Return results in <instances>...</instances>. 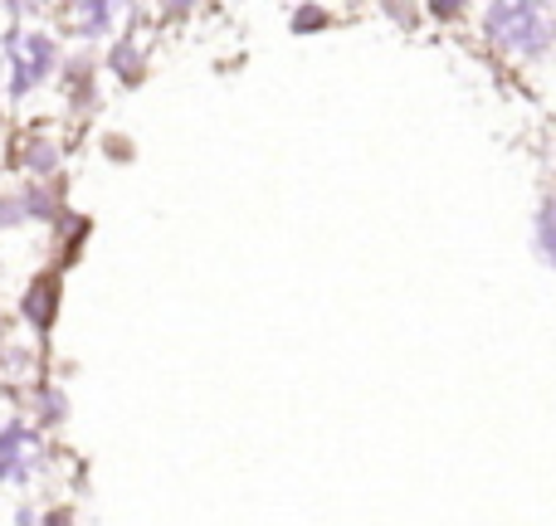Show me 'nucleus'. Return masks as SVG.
<instances>
[{"instance_id":"1","label":"nucleus","mask_w":556,"mask_h":526,"mask_svg":"<svg viewBox=\"0 0 556 526\" xmlns=\"http://www.w3.org/2000/svg\"><path fill=\"white\" fill-rule=\"evenodd\" d=\"M483 29L508 54H542L556 39V20L542 5H528V0H498V5H489L483 10Z\"/></svg>"},{"instance_id":"2","label":"nucleus","mask_w":556,"mask_h":526,"mask_svg":"<svg viewBox=\"0 0 556 526\" xmlns=\"http://www.w3.org/2000/svg\"><path fill=\"white\" fill-rule=\"evenodd\" d=\"M35 463H39V439L25 424H5V429H0V483L29 478Z\"/></svg>"},{"instance_id":"3","label":"nucleus","mask_w":556,"mask_h":526,"mask_svg":"<svg viewBox=\"0 0 556 526\" xmlns=\"http://www.w3.org/2000/svg\"><path fill=\"white\" fill-rule=\"evenodd\" d=\"M10 54H15V78H10V88H15V93H29V88L49 74V64H54V44H49L45 35L10 39Z\"/></svg>"},{"instance_id":"4","label":"nucleus","mask_w":556,"mask_h":526,"mask_svg":"<svg viewBox=\"0 0 556 526\" xmlns=\"http://www.w3.org/2000/svg\"><path fill=\"white\" fill-rule=\"evenodd\" d=\"M54 303H59V278H39V283L29 287V297H25V317L39 326V332L54 322Z\"/></svg>"},{"instance_id":"5","label":"nucleus","mask_w":556,"mask_h":526,"mask_svg":"<svg viewBox=\"0 0 556 526\" xmlns=\"http://www.w3.org/2000/svg\"><path fill=\"white\" fill-rule=\"evenodd\" d=\"M538 244H542V254L556 264V201H547L542 215H538Z\"/></svg>"},{"instance_id":"6","label":"nucleus","mask_w":556,"mask_h":526,"mask_svg":"<svg viewBox=\"0 0 556 526\" xmlns=\"http://www.w3.org/2000/svg\"><path fill=\"white\" fill-rule=\"evenodd\" d=\"M78 20H84V29H88V35H103V29H108V20H113V5H98V0H88V5L78 10Z\"/></svg>"},{"instance_id":"7","label":"nucleus","mask_w":556,"mask_h":526,"mask_svg":"<svg viewBox=\"0 0 556 526\" xmlns=\"http://www.w3.org/2000/svg\"><path fill=\"white\" fill-rule=\"evenodd\" d=\"M113 68H117V74H127V78H132V74H137V54H132V49H123V44H117V49H113Z\"/></svg>"},{"instance_id":"8","label":"nucleus","mask_w":556,"mask_h":526,"mask_svg":"<svg viewBox=\"0 0 556 526\" xmlns=\"http://www.w3.org/2000/svg\"><path fill=\"white\" fill-rule=\"evenodd\" d=\"M323 25H327L323 10H298V25L293 29H323Z\"/></svg>"},{"instance_id":"9","label":"nucleus","mask_w":556,"mask_h":526,"mask_svg":"<svg viewBox=\"0 0 556 526\" xmlns=\"http://www.w3.org/2000/svg\"><path fill=\"white\" fill-rule=\"evenodd\" d=\"M29 166H35V171H49V166H54V152H49V146H35V152H29Z\"/></svg>"}]
</instances>
